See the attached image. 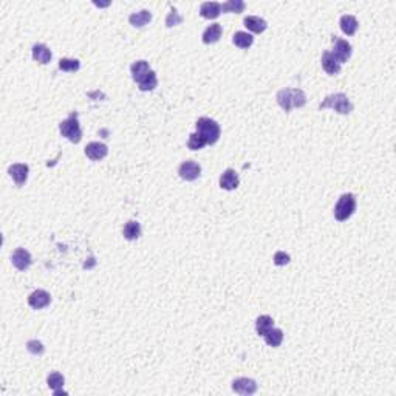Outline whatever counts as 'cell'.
I'll list each match as a JSON object with an SVG mask.
<instances>
[{
  "instance_id": "9",
  "label": "cell",
  "mask_w": 396,
  "mask_h": 396,
  "mask_svg": "<svg viewBox=\"0 0 396 396\" xmlns=\"http://www.w3.org/2000/svg\"><path fill=\"white\" fill-rule=\"evenodd\" d=\"M107 154H109V149L104 142L93 141V142L87 144V147H85V155L91 161H101L102 158L107 157Z\"/></svg>"
},
{
  "instance_id": "13",
  "label": "cell",
  "mask_w": 396,
  "mask_h": 396,
  "mask_svg": "<svg viewBox=\"0 0 396 396\" xmlns=\"http://www.w3.org/2000/svg\"><path fill=\"white\" fill-rule=\"evenodd\" d=\"M322 67H323V70H325L328 75H331V76L338 75V73L341 71L339 60L334 57V54H333L331 51H325V53L322 54Z\"/></svg>"
},
{
  "instance_id": "6",
  "label": "cell",
  "mask_w": 396,
  "mask_h": 396,
  "mask_svg": "<svg viewBox=\"0 0 396 396\" xmlns=\"http://www.w3.org/2000/svg\"><path fill=\"white\" fill-rule=\"evenodd\" d=\"M333 44H334V48H333V54H334V57H336L338 60H339V64L342 65L344 62H347V60L351 57V45L347 42V41H344V39H339V38H336L334 36L333 38Z\"/></svg>"
},
{
  "instance_id": "10",
  "label": "cell",
  "mask_w": 396,
  "mask_h": 396,
  "mask_svg": "<svg viewBox=\"0 0 396 396\" xmlns=\"http://www.w3.org/2000/svg\"><path fill=\"white\" fill-rule=\"evenodd\" d=\"M11 262L19 271H26L29 266H31L33 259H31V254H29L25 248H17L11 256Z\"/></svg>"
},
{
  "instance_id": "26",
  "label": "cell",
  "mask_w": 396,
  "mask_h": 396,
  "mask_svg": "<svg viewBox=\"0 0 396 396\" xmlns=\"http://www.w3.org/2000/svg\"><path fill=\"white\" fill-rule=\"evenodd\" d=\"M123 234H124V238H127V240H136L141 235V225L135 220H130L126 223Z\"/></svg>"
},
{
  "instance_id": "20",
  "label": "cell",
  "mask_w": 396,
  "mask_h": 396,
  "mask_svg": "<svg viewBox=\"0 0 396 396\" xmlns=\"http://www.w3.org/2000/svg\"><path fill=\"white\" fill-rule=\"evenodd\" d=\"M150 20H152V13L149 10H141L138 13H132L130 17H129V22L133 26H136V28H141V26L147 25Z\"/></svg>"
},
{
  "instance_id": "8",
  "label": "cell",
  "mask_w": 396,
  "mask_h": 396,
  "mask_svg": "<svg viewBox=\"0 0 396 396\" xmlns=\"http://www.w3.org/2000/svg\"><path fill=\"white\" fill-rule=\"evenodd\" d=\"M178 173H179V176L183 179L195 181L201 175V167L195 161H185V163H181V166L178 169Z\"/></svg>"
},
{
  "instance_id": "29",
  "label": "cell",
  "mask_w": 396,
  "mask_h": 396,
  "mask_svg": "<svg viewBox=\"0 0 396 396\" xmlns=\"http://www.w3.org/2000/svg\"><path fill=\"white\" fill-rule=\"evenodd\" d=\"M79 67H81V64H79V60L78 59H68V57H64V59H60L59 60V68L62 70V71H78L79 70Z\"/></svg>"
},
{
  "instance_id": "22",
  "label": "cell",
  "mask_w": 396,
  "mask_h": 396,
  "mask_svg": "<svg viewBox=\"0 0 396 396\" xmlns=\"http://www.w3.org/2000/svg\"><path fill=\"white\" fill-rule=\"evenodd\" d=\"M265 342L269 345V347H279L283 341V331L280 328H271L266 334H265Z\"/></svg>"
},
{
  "instance_id": "2",
  "label": "cell",
  "mask_w": 396,
  "mask_h": 396,
  "mask_svg": "<svg viewBox=\"0 0 396 396\" xmlns=\"http://www.w3.org/2000/svg\"><path fill=\"white\" fill-rule=\"evenodd\" d=\"M319 109H333L341 115H348L353 112V104L344 93H334L328 95L319 105Z\"/></svg>"
},
{
  "instance_id": "14",
  "label": "cell",
  "mask_w": 396,
  "mask_h": 396,
  "mask_svg": "<svg viewBox=\"0 0 396 396\" xmlns=\"http://www.w3.org/2000/svg\"><path fill=\"white\" fill-rule=\"evenodd\" d=\"M10 175L13 176V179L16 181L17 186H23L25 181L28 178V172H29V167L26 164H22V163H17V164H13L10 166L8 169Z\"/></svg>"
},
{
  "instance_id": "28",
  "label": "cell",
  "mask_w": 396,
  "mask_h": 396,
  "mask_svg": "<svg viewBox=\"0 0 396 396\" xmlns=\"http://www.w3.org/2000/svg\"><path fill=\"white\" fill-rule=\"evenodd\" d=\"M245 2L243 0H228L226 4L222 5V11L223 13H235V14H240L243 13V10H245Z\"/></svg>"
},
{
  "instance_id": "4",
  "label": "cell",
  "mask_w": 396,
  "mask_h": 396,
  "mask_svg": "<svg viewBox=\"0 0 396 396\" xmlns=\"http://www.w3.org/2000/svg\"><path fill=\"white\" fill-rule=\"evenodd\" d=\"M59 130L62 133V136H65L68 141L78 144L82 139V130L79 126V121H78V113L73 112L65 121L59 124Z\"/></svg>"
},
{
  "instance_id": "3",
  "label": "cell",
  "mask_w": 396,
  "mask_h": 396,
  "mask_svg": "<svg viewBox=\"0 0 396 396\" xmlns=\"http://www.w3.org/2000/svg\"><path fill=\"white\" fill-rule=\"evenodd\" d=\"M197 132L206 139L207 144H215L220 138V126L217 124V121L210 118H200L197 121Z\"/></svg>"
},
{
  "instance_id": "21",
  "label": "cell",
  "mask_w": 396,
  "mask_h": 396,
  "mask_svg": "<svg viewBox=\"0 0 396 396\" xmlns=\"http://www.w3.org/2000/svg\"><path fill=\"white\" fill-rule=\"evenodd\" d=\"M339 23H341V29H342V31H344L347 36H353V34L356 33L357 26H359L356 17H354V16H348V14L342 16Z\"/></svg>"
},
{
  "instance_id": "23",
  "label": "cell",
  "mask_w": 396,
  "mask_h": 396,
  "mask_svg": "<svg viewBox=\"0 0 396 396\" xmlns=\"http://www.w3.org/2000/svg\"><path fill=\"white\" fill-rule=\"evenodd\" d=\"M232 42H234V45L238 47V48H249V47L254 44V38H253L249 33L237 31V33L232 36Z\"/></svg>"
},
{
  "instance_id": "27",
  "label": "cell",
  "mask_w": 396,
  "mask_h": 396,
  "mask_svg": "<svg viewBox=\"0 0 396 396\" xmlns=\"http://www.w3.org/2000/svg\"><path fill=\"white\" fill-rule=\"evenodd\" d=\"M139 90L141 91H152V90H155L157 88V85H158V78H157V73L152 70L139 84Z\"/></svg>"
},
{
  "instance_id": "1",
  "label": "cell",
  "mask_w": 396,
  "mask_h": 396,
  "mask_svg": "<svg viewBox=\"0 0 396 396\" xmlns=\"http://www.w3.org/2000/svg\"><path fill=\"white\" fill-rule=\"evenodd\" d=\"M277 102L285 112H291V109L303 107L307 104V96L300 88H283L277 93Z\"/></svg>"
},
{
  "instance_id": "17",
  "label": "cell",
  "mask_w": 396,
  "mask_h": 396,
  "mask_svg": "<svg viewBox=\"0 0 396 396\" xmlns=\"http://www.w3.org/2000/svg\"><path fill=\"white\" fill-rule=\"evenodd\" d=\"M222 33H223L222 25H220V23H212V25H209V26L204 29V33H203V42H204V44H215V42L220 41Z\"/></svg>"
},
{
  "instance_id": "5",
  "label": "cell",
  "mask_w": 396,
  "mask_h": 396,
  "mask_svg": "<svg viewBox=\"0 0 396 396\" xmlns=\"http://www.w3.org/2000/svg\"><path fill=\"white\" fill-rule=\"evenodd\" d=\"M356 210V198L353 194H344L334 206V217L338 222L348 220Z\"/></svg>"
},
{
  "instance_id": "30",
  "label": "cell",
  "mask_w": 396,
  "mask_h": 396,
  "mask_svg": "<svg viewBox=\"0 0 396 396\" xmlns=\"http://www.w3.org/2000/svg\"><path fill=\"white\" fill-rule=\"evenodd\" d=\"M204 146H207V142H206V139L198 133V132H195V133H192V135H189V141H188V147L191 149V150H200V149H203Z\"/></svg>"
},
{
  "instance_id": "16",
  "label": "cell",
  "mask_w": 396,
  "mask_h": 396,
  "mask_svg": "<svg viewBox=\"0 0 396 396\" xmlns=\"http://www.w3.org/2000/svg\"><path fill=\"white\" fill-rule=\"evenodd\" d=\"M243 23H245V26L249 29V31H253V33H257V34L263 33L265 29L268 28V23H266V20H265V19H262V17H259V16H248V17H245V20H243Z\"/></svg>"
},
{
  "instance_id": "24",
  "label": "cell",
  "mask_w": 396,
  "mask_h": 396,
  "mask_svg": "<svg viewBox=\"0 0 396 396\" xmlns=\"http://www.w3.org/2000/svg\"><path fill=\"white\" fill-rule=\"evenodd\" d=\"M272 327H274V320H272V317L268 316V314H263V316L257 317V320H256V330H257L259 336H265V334H266Z\"/></svg>"
},
{
  "instance_id": "25",
  "label": "cell",
  "mask_w": 396,
  "mask_h": 396,
  "mask_svg": "<svg viewBox=\"0 0 396 396\" xmlns=\"http://www.w3.org/2000/svg\"><path fill=\"white\" fill-rule=\"evenodd\" d=\"M64 382H65L64 376L60 375V373H57V372H53V373L48 375V378H47V384H48V387L54 391V394H60V388L64 387Z\"/></svg>"
},
{
  "instance_id": "19",
  "label": "cell",
  "mask_w": 396,
  "mask_h": 396,
  "mask_svg": "<svg viewBox=\"0 0 396 396\" xmlns=\"http://www.w3.org/2000/svg\"><path fill=\"white\" fill-rule=\"evenodd\" d=\"M51 57H53V54L47 45H44V44L33 45V59L38 60L39 64H48Z\"/></svg>"
},
{
  "instance_id": "15",
  "label": "cell",
  "mask_w": 396,
  "mask_h": 396,
  "mask_svg": "<svg viewBox=\"0 0 396 396\" xmlns=\"http://www.w3.org/2000/svg\"><path fill=\"white\" fill-rule=\"evenodd\" d=\"M130 71H132V78L135 82H141L152 70H150V65L149 62H146V60H136V62L132 64L130 67Z\"/></svg>"
},
{
  "instance_id": "32",
  "label": "cell",
  "mask_w": 396,
  "mask_h": 396,
  "mask_svg": "<svg viewBox=\"0 0 396 396\" xmlns=\"http://www.w3.org/2000/svg\"><path fill=\"white\" fill-rule=\"evenodd\" d=\"M274 263H276L277 266H283V265L290 263V256L283 251H277L276 254H274Z\"/></svg>"
},
{
  "instance_id": "12",
  "label": "cell",
  "mask_w": 396,
  "mask_h": 396,
  "mask_svg": "<svg viewBox=\"0 0 396 396\" xmlns=\"http://www.w3.org/2000/svg\"><path fill=\"white\" fill-rule=\"evenodd\" d=\"M240 185V179H238V175L234 169H226L222 176H220V188L222 189H226V191H234L237 189Z\"/></svg>"
},
{
  "instance_id": "11",
  "label": "cell",
  "mask_w": 396,
  "mask_h": 396,
  "mask_svg": "<svg viewBox=\"0 0 396 396\" xmlns=\"http://www.w3.org/2000/svg\"><path fill=\"white\" fill-rule=\"evenodd\" d=\"M232 390L238 394H254L257 391V382L249 378H238L232 382Z\"/></svg>"
},
{
  "instance_id": "31",
  "label": "cell",
  "mask_w": 396,
  "mask_h": 396,
  "mask_svg": "<svg viewBox=\"0 0 396 396\" xmlns=\"http://www.w3.org/2000/svg\"><path fill=\"white\" fill-rule=\"evenodd\" d=\"M183 22V17L178 14V11L172 7V10H170V13L167 14V17H166V25L169 26V28H172V26H176V25H179Z\"/></svg>"
},
{
  "instance_id": "33",
  "label": "cell",
  "mask_w": 396,
  "mask_h": 396,
  "mask_svg": "<svg viewBox=\"0 0 396 396\" xmlns=\"http://www.w3.org/2000/svg\"><path fill=\"white\" fill-rule=\"evenodd\" d=\"M26 347H28V351L33 353V354H42L44 353V345L39 341H29L26 344Z\"/></svg>"
},
{
  "instance_id": "7",
  "label": "cell",
  "mask_w": 396,
  "mask_h": 396,
  "mask_svg": "<svg viewBox=\"0 0 396 396\" xmlns=\"http://www.w3.org/2000/svg\"><path fill=\"white\" fill-rule=\"evenodd\" d=\"M50 302H51V296L45 290H36L28 297V305L34 310H42L48 307Z\"/></svg>"
},
{
  "instance_id": "18",
  "label": "cell",
  "mask_w": 396,
  "mask_h": 396,
  "mask_svg": "<svg viewBox=\"0 0 396 396\" xmlns=\"http://www.w3.org/2000/svg\"><path fill=\"white\" fill-rule=\"evenodd\" d=\"M200 14L204 19H217L222 14V5L219 2H204L200 7Z\"/></svg>"
}]
</instances>
